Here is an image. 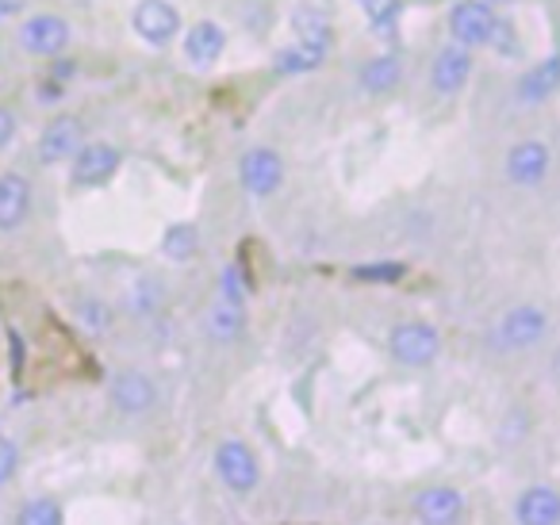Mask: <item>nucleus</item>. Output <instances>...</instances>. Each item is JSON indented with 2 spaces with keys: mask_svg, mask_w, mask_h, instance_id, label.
I'll return each mask as SVG.
<instances>
[{
  "mask_svg": "<svg viewBox=\"0 0 560 525\" xmlns=\"http://www.w3.org/2000/svg\"><path fill=\"white\" fill-rule=\"evenodd\" d=\"M16 112L9 108V104H0V150L9 147L12 139H16Z\"/></svg>",
  "mask_w": 560,
  "mask_h": 525,
  "instance_id": "31",
  "label": "nucleus"
},
{
  "mask_svg": "<svg viewBox=\"0 0 560 525\" xmlns=\"http://www.w3.org/2000/svg\"><path fill=\"white\" fill-rule=\"evenodd\" d=\"M514 522L518 525H560V491L549 483H534L514 502Z\"/></svg>",
  "mask_w": 560,
  "mask_h": 525,
  "instance_id": "15",
  "label": "nucleus"
},
{
  "mask_svg": "<svg viewBox=\"0 0 560 525\" xmlns=\"http://www.w3.org/2000/svg\"><path fill=\"white\" fill-rule=\"evenodd\" d=\"M81 318H85V326H89V330H93V334H101L104 326H108V307H101V303H93V300H89V303H81Z\"/></svg>",
  "mask_w": 560,
  "mask_h": 525,
  "instance_id": "29",
  "label": "nucleus"
},
{
  "mask_svg": "<svg viewBox=\"0 0 560 525\" xmlns=\"http://www.w3.org/2000/svg\"><path fill=\"white\" fill-rule=\"evenodd\" d=\"M131 27L142 43H150V47H165V43L177 39L180 12L173 9L170 0H139L135 12H131Z\"/></svg>",
  "mask_w": 560,
  "mask_h": 525,
  "instance_id": "7",
  "label": "nucleus"
},
{
  "mask_svg": "<svg viewBox=\"0 0 560 525\" xmlns=\"http://www.w3.org/2000/svg\"><path fill=\"white\" fill-rule=\"evenodd\" d=\"M223 47H226L223 27L211 24V20H200V24L188 27L185 58H188V66H196V70H208V66H215L219 55H223Z\"/></svg>",
  "mask_w": 560,
  "mask_h": 525,
  "instance_id": "16",
  "label": "nucleus"
},
{
  "mask_svg": "<svg viewBox=\"0 0 560 525\" xmlns=\"http://www.w3.org/2000/svg\"><path fill=\"white\" fill-rule=\"evenodd\" d=\"M85 147V131H81V119L73 116H58L43 127L39 142H35V154H39L43 165H62L73 162V154Z\"/></svg>",
  "mask_w": 560,
  "mask_h": 525,
  "instance_id": "8",
  "label": "nucleus"
},
{
  "mask_svg": "<svg viewBox=\"0 0 560 525\" xmlns=\"http://www.w3.org/2000/svg\"><path fill=\"white\" fill-rule=\"evenodd\" d=\"M315 66H323V55L319 50H307V47H289V50H280L277 58H272V70L277 73H307L315 70Z\"/></svg>",
  "mask_w": 560,
  "mask_h": 525,
  "instance_id": "23",
  "label": "nucleus"
},
{
  "mask_svg": "<svg viewBox=\"0 0 560 525\" xmlns=\"http://www.w3.org/2000/svg\"><path fill=\"white\" fill-rule=\"evenodd\" d=\"M215 476L226 483V491L234 494H249L257 483H261V468H257V456L246 441H219L215 448Z\"/></svg>",
  "mask_w": 560,
  "mask_h": 525,
  "instance_id": "1",
  "label": "nucleus"
},
{
  "mask_svg": "<svg viewBox=\"0 0 560 525\" xmlns=\"http://www.w3.org/2000/svg\"><path fill=\"white\" fill-rule=\"evenodd\" d=\"M20 471V445L0 433V487H9Z\"/></svg>",
  "mask_w": 560,
  "mask_h": 525,
  "instance_id": "26",
  "label": "nucleus"
},
{
  "mask_svg": "<svg viewBox=\"0 0 560 525\" xmlns=\"http://www.w3.org/2000/svg\"><path fill=\"white\" fill-rule=\"evenodd\" d=\"M32 203H35V192L24 173H16V170L0 173V231L24 226L27 215H32Z\"/></svg>",
  "mask_w": 560,
  "mask_h": 525,
  "instance_id": "10",
  "label": "nucleus"
},
{
  "mask_svg": "<svg viewBox=\"0 0 560 525\" xmlns=\"http://www.w3.org/2000/svg\"><path fill=\"white\" fill-rule=\"evenodd\" d=\"M292 27H296L300 47L327 55V47H330V24H327V16H323L319 9H296V12H292Z\"/></svg>",
  "mask_w": 560,
  "mask_h": 525,
  "instance_id": "19",
  "label": "nucleus"
},
{
  "mask_svg": "<svg viewBox=\"0 0 560 525\" xmlns=\"http://www.w3.org/2000/svg\"><path fill=\"white\" fill-rule=\"evenodd\" d=\"M491 47L499 50L503 58H518V35H514V27L506 24V20H495V32H491Z\"/></svg>",
  "mask_w": 560,
  "mask_h": 525,
  "instance_id": "27",
  "label": "nucleus"
},
{
  "mask_svg": "<svg viewBox=\"0 0 560 525\" xmlns=\"http://www.w3.org/2000/svg\"><path fill=\"white\" fill-rule=\"evenodd\" d=\"M119 165H124V154H119L112 142H85V147L73 154L70 180L78 188H101L116 177Z\"/></svg>",
  "mask_w": 560,
  "mask_h": 525,
  "instance_id": "5",
  "label": "nucleus"
},
{
  "mask_svg": "<svg viewBox=\"0 0 560 525\" xmlns=\"http://www.w3.org/2000/svg\"><path fill=\"white\" fill-rule=\"evenodd\" d=\"M16 525H66V514H62V502L55 499H27L16 514Z\"/></svg>",
  "mask_w": 560,
  "mask_h": 525,
  "instance_id": "22",
  "label": "nucleus"
},
{
  "mask_svg": "<svg viewBox=\"0 0 560 525\" xmlns=\"http://www.w3.org/2000/svg\"><path fill=\"white\" fill-rule=\"evenodd\" d=\"M361 85L365 93H388V89L399 85V62L392 55H381L361 70Z\"/></svg>",
  "mask_w": 560,
  "mask_h": 525,
  "instance_id": "21",
  "label": "nucleus"
},
{
  "mask_svg": "<svg viewBox=\"0 0 560 525\" xmlns=\"http://www.w3.org/2000/svg\"><path fill=\"white\" fill-rule=\"evenodd\" d=\"M495 12H491L488 0H460L457 9L450 12V35L457 47L476 50L488 47L491 32H495Z\"/></svg>",
  "mask_w": 560,
  "mask_h": 525,
  "instance_id": "6",
  "label": "nucleus"
},
{
  "mask_svg": "<svg viewBox=\"0 0 560 525\" xmlns=\"http://www.w3.org/2000/svg\"><path fill=\"white\" fill-rule=\"evenodd\" d=\"M468 78H472V50L465 47H442L434 58V66H430V85H434V93H460V89L468 85Z\"/></svg>",
  "mask_w": 560,
  "mask_h": 525,
  "instance_id": "13",
  "label": "nucleus"
},
{
  "mask_svg": "<svg viewBox=\"0 0 560 525\" xmlns=\"http://www.w3.org/2000/svg\"><path fill=\"white\" fill-rule=\"evenodd\" d=\"M407 265L399 261H381V265H358L353 269V280H381V284H392V280H404Z\"/></svg>",
  "mask_w": 560,
  "mask_h": 525,
  "instance_id": "25",
  "label": "nucleus"
},
{
  "mask_svg": "<svg viewBox=\"0 0 560 525\" xmlns=\"http://www.w3.org/2000/svg\"><path fill=\"white\" fill-rule=\"evenodd\" d=\"M238 177L249 196H269V192H277L280 180H284V162H280L277 150L257 147V150H249V154H242Z\"/></svg>",
  "mask_w": 560,
  "mask_h": 525,
  "instance_id": "9",
  "label": "nucleus"
},
{
  "mask_svg": "<svg viewBox=\"0 0 560 525\" xmlns=\"http://www.w3.org/2000/svg\"><path fill=\"white\" fill-rule=\"evenodd\" d=\"M503 4H511V0H503Z\"/></svg>",
  "mask_w": 560,
  "mask_h": 525,
  "instance_id": "32",
  "label": "nucleus"
},
{
  "mask_svg": "<svg viewBox=\"0 0 560 525\" xmlns=\"http://www.w3.org/2000/svg\"><path fill=\"white\" fill-rule=\"evenodd\" d=\"M158 300H162V292H158V284H142V292H131V311H142V315H147V311H154L158 307Z\"/></svg>",
  "mask_w": 560,
  "mask_h": 525,
  "instance_id": "30",
  "label": "nucleus"
},
{
  "mask_svg": "<svg viewBox=\"0 0 560 525\" xmlns=\"http://www.w3.org/2000/svg\"><path fill=\"white\" fill-rule=\"evenodd\" d=\"M208 330H211V338H215V341H234L242 330H246V303L223 300V295H219V303L211 307V315H208Z\"/></svg>",
  "mask_w": 560,
  "mask_h": 525,
  "instance_id": "18",
  "label": "nucleus"
},
{
  "mask_svg": "<svg viewBox=\"0 0 560 525\" xmlns=\"http://www.w3.org/2000/svg\"><path fill=\"white\" fill-rule=\"evenodd\" d=\"M388 349L407 369H427L442 353V338H438V330L430 323H399L388 338Z\"/></svg>",
  "mask_w": 560,
  "mask_h": 525,
  "instance_id": "3",
  "label": "nucleus"
},
{
  "mask_svg": "<svg viewBox=\"0 0 560 525\" xmlns=\"http://www.w3.org/2000/svg\"><path fill=\"white\" fill-rule=\"evenodd\" d=\"M415 517L422 525H457L465 517V494L457 487H427L415 499Z\"/></svg>",
  "mask_w": 560,
  "mask_h": 525,
  "instance_id": "11",
  "label": "nucleus"
},
{
  "mask_svg": "<svg viewBox=\"0 0 560 525\" xmlns=\"http://www.w3.org/2000/svg\"><path fill=\"white\" fill-rule=\"evenodd\" d=\"M20 47L35 58H62L70 47V24L55 12H35L20 24Z\"/></svg>",
  "mask_w": 560,
  "mask_h": 525,
  "instance_id": "2",
  "label": "nucleus"
},
{
  "mask_svg": "<svg viewBox=\"0 0 560 525\" xmlns=\"http://www.w3.org/2000/svg\"><path fill=\"white\" fill-rule=\"evenodd\" d=\"M545 330H549V318H545L541 307H514L499 318L495 334H491V346L518 353V349L537 346L545 338Z\"/></svg>",
  "mask_w": 560,
  "mask_h": 525,
  "instance_id": "4",
  "label": "nucleus"
},
{
  "mask_svg": "<svg viewBox=\"0 0 560 525\" xmlns=\"http://www.w3.org/2000/svg\"><path fill=\"white\" fill-rule=\"evenodd\" d=\"M545 173H549V147L537 139L514 142L511 154H506V177L522 188H534L545 180Z\"/></svg>",
  "mask_w": 560,
  "mask_h": 525,
  "instance_id": "14",
  "label": "nucleus"
},
{
  "mask_svg": "<svg viewBox=\"0 0 560 525\" xmlns=\"http://www.w3.org/2000/svg\"><path fill=\"white\" fill-rule=\"evenodd\" d=\"M154 402H158V387L147 372L127 369L112 380V407H116L119 415H147Z\"/></svg>",
  "mask_w": 560,
  "mask_h": 525,
  "instance_id": "12",
  "label": "nucleus"
},
{
  "mask_svg": "<svg viewBox=\"0 0 560 525\" xmlns=\"http://www.w3.org/2000/svg\"><path fill=\"white\" fill-rule=\"evenodd\" d=\"M358 4L373 27H392L399 20V9H404V0H358Z\"/></svg>",
  "mask_w": 560,
  "mask_h": 525,
  "instance_id": "24",
  "label": "nucleus"
},
{
  "mask_svg": "<svg viewBox=\"0 0 560 525\" xmlns=\"http://www.w3.org/2000/svg\"><path fill=\"white\" fill-rule=\"evenodd\" d=\"M196 249H200V231H196L192 223H173L170 231H165L162 254L170 257V261H188Z\"/></svg>",
  "mask_w": 560,
  "mask_h": 525,
  "instance_id": "20",
  "label": "nucleus"
},
{
  "mask_svg": "<svg viewBox=\"0 0 560 525\" xmlns=\"http://www.w3.org/2000/svg\"><path fill=\"white\" fill-rule=\"evenodd\" d=\"M219 288H223V300H238V303H246V284H242L238 265H226L223 277H219Z\"/></svg>",
  "mask_w": 560,
  "mask_h": 525,
  "instance_id": "28",
  "label": "nucleus"
},
{
  "mask_svg": "<svg viewBox=\"0 0 560 525\" xmlns=\"http://www.w3.org/2000/svg\"><path fill=\"white\" fill-rule=\"evenodd\" d=\"M560 89V55H549L545 62H537L526 78L518 81V101L522 104H541Z\"/></svg>",
  "mask_w": 560,
  "mask_h": 525,
  "instance_id": "17",
  "label": "nucleus"
}]
</instances>
